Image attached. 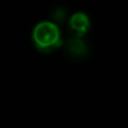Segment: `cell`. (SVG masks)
Instances as JSON below:
<instances>
[{"instance_id":"cell-4","label":"cell","mask_w":128,"mask_h":128,"mask_svg":"<svg viewBox=\"0 0 128 128\" xmlns=\"http://www.w3.org/2000/svg\"><path fill=\"white\" fill-rule=\"evenodd\" d=\"M67 15H68V12L64 9V8H62V6H58L56 9H54L50 13V18H52L53 23H55L56 25L66 20L67 19Z\"/></svg>"},{"instance_id":"cell-2","label":"cell","mask_w":128,"mask_h":128,"mask_svg":"<svg viewBox=\"0 0 128 128\" xmlns=\"http://www.w3.org/2000/svg\"><path fill=\"white\" fill-rule=\"evenodd\" d=\"M68 26L73 34V36H83L88 33L90 28L89 16L84 13H76L68 20Z\"/></svg>"},{"instance_id":"cell-1","label":"cell","mask_w":128,"mask_h":128,"mask_svg":"<svg viewBox=\"0 0 128 128\" xmlns=\"http://www.w3.org/2000/svg\"><path fill=\"white\" fill-rule=\"evenodd\" d=\"M33 40L42 52H52L63 44L59 26L53 22H42L33 30Z\"/></svg>"},{"instance_id":"cell-3","label":"cell","mask_w":128,"mask_h":128,"mask_svg":"<svg viewBox=\"0 0 128 128\" xmlns=\"http://www.w3.org/2000/svg\"><path fill=\"white\" fill-rule=\"evenodd\" d=\"M67 52L70 56L82 58L88 54V45L82 38L72 36L67 42Z\"/></svg>"}]
</instances>
